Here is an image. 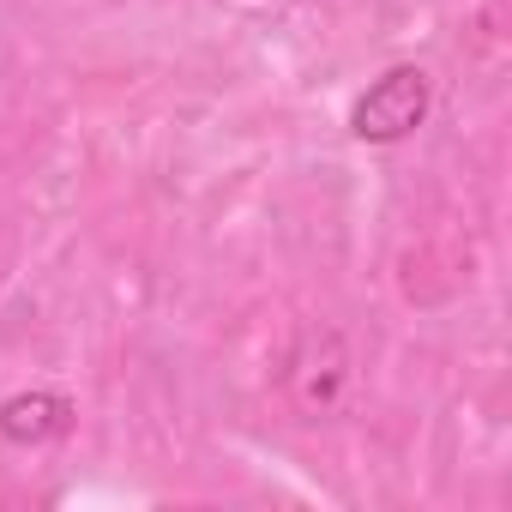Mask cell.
<instances>
[{
    "mask_svg": "<svg viewBox=\"0 0 512 512\" xmlns=\"http://www.w3.org/2000/svg\"><path fill=\"white\" fill-rule=\"evenodd\" d=\"M428 115H434V73L398 61L350 103V133L362 145H404L428 127Z\"/></svg>",
    "mask_w": 512,
    "mask_h": 512,
    "instance_id": "obj_2",
    "label": "cell"
},
{
    "mask_svg": "<svg viewBox=\"0 0 512 512\" xmlns=\"http://www.w3.org/2000/svg\"><path fill=\"white\" fill-rule=\"evenodd\" d=\"M73 398L67 392H49V386H31V392H13V398H0V440L7 446H55L73 434Z\"/></svg>",
    "mask_w": 512,
    "mask_h": 512,
    "instance_id": "obj_3",
    "label": "cell"
},
{
    "mask_svg": "<svg viewBox=\"0 0 512 512\" xmlns=\"http://www.w3.org/2000/svg\"><path fill=\"white\" fill-rule=\"evenodd\" d=\"M278 398L296 422H338L356 398V350L338 326L308 320L296 326L284 362H278Z\"/></svg>",
    "mask_w": 512,
    "mask_h": 512,
    "instance_id": "obj_1",
    "label": "cell"
}]
</instances>
